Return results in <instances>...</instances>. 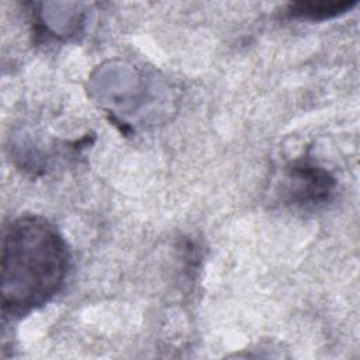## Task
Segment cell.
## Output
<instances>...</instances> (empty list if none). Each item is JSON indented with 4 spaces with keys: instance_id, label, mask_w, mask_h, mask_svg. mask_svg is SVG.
Returning a JSON list of instances; mask_svg holds the SVG:
<instances>
[{
    "instance_id": "obj_3",
    "label": "cell",
    "mask_w": 360,
    "mask_h": 360,
    "mask_svg": "<svg viewBox=\"0 0 360 360\" xmlns=\"http://www.w3.org/2000/svg\"><path fill=\"white\" fill-rule=\"evenodd\" d=\"M356 1H300L290 6L288 13L294 17L325 20L350 10Z\"/></svg>"
},
{
    "instance_id": "obj_2",
    "label": "cell",
    "mask_w": 360,
    "mask_h": 360,
    "mask_svg": "<svg viewBox=\"0 0 360 360\" xmlns=\"http://www.w3.org/2000/svg\"><path fill=\"white\" fill-rule=\"evenodd\" d=\"M290 194L300 204H316L326 200L332 190L333 179L322 169L298 165L290 169Z\"/></svg>"
},
{
    "instance_id": "obj_1",
    "label": "cell",
    "mask_w": 360,
    "mask_h": 360,
    "mask_svg": "<svg viewBox=\"0 0 360 360\" xmlns=\"http://www.w3.org/2000/svg\"><path fill=\"white\" fill-rule=\"evenodd\" d=\"M68 252L56 228L38 215L13 219L1 236L3 314L22 315L49 301L62 287Z\"/></svg>"
}]
</instances>
